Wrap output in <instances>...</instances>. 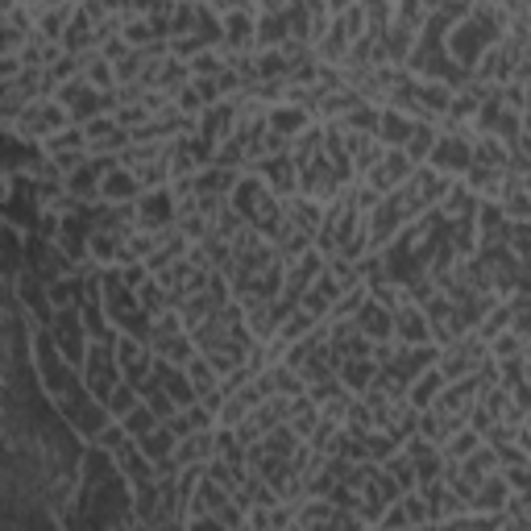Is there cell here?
I'll list each match as a JSON object with an SVG mask.
<instances>
[{
	"label": "cell",
	"mask_w": 531,
	"mask_h": 531,
	"mask_svg": "<svg viewBox=\"0 0 531 531\" xmlns=\"http://www.w3.org/2000/svg\"><path fill=\"white\" fill-rule=\"evenodd\" d=\"M502 34H507V5H494V0H469V13L457 25H449V34H444V50H449V59L457 67H465L473 75L478 59L494 42H502Z\"/></svg>",
	"instance_id": "6da1fadb"
},
{
	"label": "cell",
	"mask_w": 531,
	"mask_h": 531,
	"mask_svg": "<svg viewBox=\"0 0 531 531\" xmlns=\"http://www.w3.org/2000/svg\"><path fill=\"white\" fill-rule=\"evenodd\" d=\"M79 378H83V390H88L96 403H104L108 395H113V390L121 386V370H117L113 345L88 341V357H83V366H79Z\"/></svg>",
	"instance_id": "7a4b0ae2"
},
{
	"label": "cell",
	"mask_w": 531,
	"mask_h": 531,
	"mask_svg": "<svg viewBox=\"0 0 531 531\" xmlns=\"http://www.w3.org/2000/svg\"><path fill=\"white\" fill-rule=\"evenodd\" d=\"M490 361V353H486V345L473 337H461V341H453V345H444L440 349V357H436V370H440V378L444 382H461V378H473L482 366Z\"/></svg>",
	"instance_id": "3957f363"
},
{
	"label": "cell",
	"mask_w": 531,
	"mask_h": 531,
	"mask_svg": "<svg viewBox=\"0 0 531 531\" xmlns=\"http://www.w3.org/2000/svg\"><path fill=\"white\" fill-rule=\"evenodd\" d=\"M54 349L67 361L71 370L83 366V357H88V332H83V320H79V307H63V312H54V320L46 324Z\"/></svg>",
	"instance_id": "277c9868"
},
{
	"label": "cell",
	"mask_w": 531,
	"mask_h": 531,
	"mask_svg": "<svg viewBox=\"0 0 531 531\" xmlns=\"http://www.w3.org/2000/svg\"><path fill=\"white\" fill-rule=\"evenodd\" d=\"M71 121H67V108L54 100V96H42V100H34V104H25V113L17 117V133L25 137V142H46V137H54L59 129H67Z\"/></svg>",
	"instance_id": "5b68a950"
},
{
	"label": "cell",
	"mask_w": 531,
	"mask_h": 531,
	"mask_svg": "<svg viewBox=\"0 0 531 531\" xmlns=\"http://www.w3.org/2000/svg\"><path fill=\"white\" fill-rule=\"evenodd\" d=\"M424 166H428V171H436V175H444V179L465 175L469 171V133L440 125V137H436V146H432Z\"/></svg>",
	"instance_id": "8992f818"
},
{
	"label": "cell",
	"mask_w": 531,
	"mask_h": 531,
	"mask_svg": "<svg viewBox=\"0 0 531 531\" xmlns=\"http://www.w3.org/2000/svg\"><path fill=\"white\" fill-rule=\"evenodd\" d=\"M133 212H137V229H146V233L175 229V191L171 187H150L133 200Z\"/></svg>",
	"instance_id": "52a82bcc"
},
{
	"label": "cell",
	"mask_w": 531,
	"mask_h": 531,
	"mask_svg": "<svg viewBox=\"0 0 531 531\" xmlns=\"http://www.w3.org/2000/svg\"><path fill=\"white\" fill-rule=\"evenodd\" d=\"M113 353H117V370H121V382H129V386L137 390V386H142V382L150 378V370H154V353H150V345L133 341V337H121Z\"/></svg>",
	"instance_id": "ba28073f"
},
{
	"label": "cell",
	"mask_w": 531,
	"mask_h": 531,
	"mask_svg": "<svg viewBox=\"0 0 531 531\" xmlns=\"http://www.w3.org/2000/svg\"><path fill=\"white\" fill-rule=\"evenodd\" d=\"M399 453L411 461L415 482H440V478H444V453L436 449L432 440L411 436V440H403V444H399Z\"/></svg>",
	"instance_id": "9c48e42d"
},
{
	"label": "cell",
	"mask_w": 531,
	"mask_h": 531,
	"mask_svg": "<svg viewBox=\"0 0 531 531\" xmlns=\"http://www.w3.org/2000/svg\"><path fill=\"white\" fill-rule=\"evenodd\" d=\"M411 171H415V166L407 162V154H403V150H382L378 166L366 175V187H370V191H378V195H390L395 187H403V183L411 179Z\"/></svg>",
	"instance_id": "30bf717a"
},
{
	"label": "cell",
	"mask_w": 531,
	"mask_h": 531,
	"mask_svg": "<svg viewBox=\"0 0 531 531\" xmlns=\"http://www.w3.org/2000/svg\"><path fill=\"white\" fill-rule=\"evenodd\" d=\"M395 345L403 349H415V345H432V328H428V316L419 312V303H399L395 307Z\"/></svg>",
	"instance_id": "8fae6325"
},
{
	"label": "cell",
	"mask_w": 531,
	"mask_h": 531,
	"mask_svg": "<svg viewBox=\"0 0 531 531\" xmlns=\"http://www.w3.org/2000/svg\"><path fill=\"white\" fill-rule=\"evenodd\" d=\"M237 117H241V104H237V100H216L212 108H204V113L195 117V133L220 146V142H225V137L233 133Z\"/></svg>",
	"instance_id": "7c38bea8"
},
{
	"label": "cell",
	"mask_w": 531,
	"mask_h": 531,
	"mask_svg": "<svg viewBox=\"0 0 531 531\" xmlns=\"http://www.w3.org/2000/svg\"><path fill=\"white\" fill-rule=\"evenodd\" d=\"M390 316H395V312H386L382 303L366 299V303H361V312L353 316V328H357L370 345H386V341H395V320H390Z\"/></svg>",
	"instance_id": "4fadbf2b"
},
{
	"label": "cell",
	"mask_w": 531,
	"mask_h": 531,
	"mask_svg": "<svg viewBox=\"0 0 531 531\" xmlns=\"http://www.w3.org/2000/svg\"><path fill=\"white\" fill-rule=\"evenodd\" d=\"M266 129L278 133V137H287V142H295V137L312 125V113H307L303 104H270L266 113H262Z\"/></svg>",
	"instance_id": "5bb4252c"
},
{
	"label": "cell",
	"mask_w": 531,
	"mask_h": 531,
	"mask_svg": "<svg viewBox=\"0 0 531 531\" xmlns=\"http://www.w3.org/2000/svg\"><path fill=\"white\" fill-rule=\"evenodd\" d=\"M241 171H225V166H204V171L191 175V191L200 200H229V191L237 187Z\"/></svg>",
	"instance_id": "9a60e30c"
},
{
	"label": "cell",
	"mask_w": 531,
	"mask_h": 531,
	"mask_svg": "<svg viewBox=\"0 0 531 531\" xmlns=\"http://www.w3.org/2000/svg\"><path fill=\"white\" fill-rule=\"evenodd\" d=\"M507 498H511V490H507V482L498 478V473H490V478L469 494V502H465V511L469 515H502V507H507Z\"/></svg>",
	"instance_id": "2e32d148"
},
{
	"label": "cell",
	"mask_w": 531,
	"mask_h": 531,
	"mask_svg": "<svg viewBox=\"0 0 531 531\" xmlns=\"http://www.w3.org/2000/svg\"><path fill=\"white\" fill-rule=\"evenodd\" d=\"M142 195V183L129 166H113L104 179H100V204H133Z\"/></svg>",
	"instance_id": "e0dca14e"
},
{
	"label": "cell",
	"mask_w": 531,
	"mask_h": 531,
	"mask_svg": "<svg viewBox=\"0 0 531 531\" xmlns=\"http://www.w3.org/2000/svg\"><path fill=\"white\" fill-rule=\"evenodd\" d=\"M411 117H403V113H395L390 104H382L378 108V133H374V142L382 146V150H403L407 146V137H411Z\"/></svg>",
	"instance_id": "ac0fdd59"
},
{
	"label": "cell",
	"mask_w": 531,
	"mask_h": 531,
	"mask_svg": "<svg viewBox=\"0 0 531 531\" xmlns=\"http://www.w3.org/2000/svg\"><path fill=\"white\" fill-rule=\"evenodd\" d=\"M341 295H345V287H341V283H332V278H328V274H320V278H316V283H312V287H307V291H303L299 307H303V312H307V316H316V320H328V312H332V303H337Z\"/></svg>",
	"instance_id": "d6986e66"
},
{
	"label": "cell",
	"mask_w": 531,
	"mask_h": 531,
	"mask_svg": "<svg viewBox=\"0 0 531 531\" xmlns=\"http://www.w3.org/2000/svg\"><path fill=\"white\" fill-rule=\"evenodd\" d=\"M378 378V361L374 357H345L337 366V382L349 390V395H366Z\"/></svg>",
	"instance_id": "ffe728a7"
},
{
	"label": "cell",
	"mask_w": 531,
	"mask_h": 531,
	"mask_svg": "<svg viewBox=\"0 0 531 531\" xmlns=\"http://www.w3.org/2000/svg\"><path fill=\"white\" fill-rule=\"evenodd\" d=\"M59 46H63V54H75V59H83V54L96 50V25L88 21V13H83V9H75V17L67 21Z\"/></svg>",
	"instance_id": "44dd1931"
},
{
	"label": "cell",
	"mask_w": 531,
	"mask_h": 531,
	"mask_svg": "<svg viewBox=\"0 0 531 531\" xmlns=\"http://www.w3.org/2000/svg\"><path fill=\"white\" fill-rule=\"evenodd\" d=\"M113 465H117V473L129 482V486H137V482H154V465L142 457V449L129 440V444H121V449L113 453Z\"/></svg>",
	"instance_id": "7402d4cb"
},
{
	"label": "cell",
	"mask_w": 531,
	"mask_h": 531,
	"mask_svg": "<svg viewBox=\"0 0 531 531\" xmlns=\"http://www.w3.org/2000/svg\"><path fill=\"white\" fill-rule=\"evenodd\" d=\"M212 457H216V428H212V432H195V436L179 440V449H175V461H179L183 469H191V465H208Z\"/></svg>",
	"instance_id": "603a6c76"
},
{
	"label": "cell",
	"mask_w": 531,
	"mask_h": 531,
	"mask_svg": "<svg viewBox=\"0 0 531 531\" xmlns=\"http://www.w3.org/2000/svg\"><path fill=\"white\" fill-rule=\"evenodd\" d=\"M440 390H444V378H440V370L432 366L428 374H419L411 386H407V395H403V403L411 407V411H428L436 399H440Z\"/></svg>",
	"instance_id": "cb8c5ba5"
},
{
	"label": "cell",
	"mask_w": 531,
	"mask_h": 531,
	"mask_svg": "<svg viewBox=\"0 0 531 531\" xmlns=\"http://www.w3.org/2000/svg\"><path fill=\"white\" fill-rule=\"evenodd\" d=\"M436 137H440V125H436V121H415V125H411V137H407V146H403L407 162H411V166H424L428 154H432V146H436Z\"/></svg>",
	"instance_id": "d4e9b609"
},
{
	"label": "cell",
	"mask_w": 531,
	"mask_h": 531,
	"mask_svg": "<svg viewBox=\"0 0 531 531\" xmlns=\"http://www.w3.org/2000/svg\"><path fill=\"white\" fill-rule=\"evenodd\" d=\"M21 299H25V307H30V312L38 316V324L46 328L50 320H54V307H50V295H46V283L38 274H21Z\"/></svg>",
	"instance_id": "484cf974"
},
{
	"label": "cell",
	"mask_w": 531,
	"mask_h": 531,
	"mask_svg": "<svg viewBox=\"0 0 531 531\" xmlns=\"http://www.w3.org/2000/svg\"><path fill=\"white\" fill-rule=\"evenodd\" d=\"M137 449H142V457L154 465V461H162V457H175V449H179V440H175V432L166 428V424H158L154 432H146L142 440H133Z\"/></svg>",
	"instance_id": "4316f807"
},
{
	"label": "cell",
	"mask_w": 531,
	"mask_h": 531,
	"mask_svg": "<svg viewBox=\"0 0 531 531\" xmlns=\"http://www.w3.org/2000/svg\"><path fill=\"white\" fill-rule=\"evenodd\" d=\"M150 353L158 361H171V366H187V361L195 357V341L187 337V332H175V337H162L150 345Z\"/></svg>",
	"instance_id": "83f0119b"
},
{
	"label": "cell",
	"mask_w": 531,
	"mask_h": 531,
	"mask_svg": "<svg viewBox=\"0 0 531 531\" xmlns=\"http://www.w3.org/2000/svg\"><path fill=\"white\" fill-rule=\"evenodd\" d=\"M299 444H303V440H299V436H295V432H291L287 424H278V428H270V432H266V436L258 440V449H262L266 457H278V461H287V457H291V453L299 449Z\"/></svg>",
	"instance_id": "f1b7e54d"
},
{
	"label": "cell",
	"mask_w": 531,
	"mask_h": 531,
	"mask_svg": "<svg viewBox=\"0 0 531 531\" xmlns=\"http://www.w3.org/2000/svg\"><path fill=\"white\" fill-rule=\"evenodd\" d=\"M183 374H187V382H191V390H195V399H204V395H212V390L220 386V378H216V370L208 366V357H200L195 353L187 366H183Z\"/></svg>",
	"instance_id": "f546056e"
},
{
	"label": "cell",
	"mask_w": 531,
	"mask_h": 531,
	"mask_svg": "<svg viewBox=\"0 0 531 531\" xmlns=\"http://www.w3.org/2000/svg\"><path fill=\"white\" fill-rule=\"evenodd\" d=\"M133 295H137V307H142V312H146L150 320H154V316H162V312H171V307H175V303H171V295L162 291L158 278H146V283L137 287Z\"/></svg>",
	"instance_id": "4dcf8cb0"
},
{
	"label": "cell",
	"mask_w": 531,
	"mask_h": 531,
	"mask_svg": "<svg viewBox=\"0 0 531 531\" xmlns=\"http://www.w3.org/2000/svg\"><path fill=\"white\" fill-rule=\"evenodd\" d=\"M54 154H88V137H83V129L67 125L54 137H46V158H54Z\"/></svg>",
	"instance_id": "1f68e13d"
},
{
	"label": "cell",
	"mask_w": 531,
	"mask_h": 531,
	"mask_svg": "<svg viewBox=\"0 0 531 531\" xmlns=\"http://www.w3.org/2000/svg\"><path fill=\"white\" fill-rule=\"evenodd\" d=\"M478 449H482V436H478V432H469V428H457L449 440L440 444L444 461H465L469 453H478Z\"/></svg>",
	"instance_id": "d6a6232c"
},
{
	"label": "cell",
	"mask_w": 531,
	"mask_h": 531,
	"mask_svg": "<svg viewBox=\"0 0 531 531\" xmlns=\"http://www.w3.org/2000/svg\"><path fill=\"white\" fill-rule=\"evenodd\" d=\"M158 482H137L133 486V519H142L146 527L154 523V515H158Z\"/></svg>",
	"instance_id": "836d02e7"
},
{
	"label": "cell",
	"mask_w": 531,
	"mask_h": 531,
	"mask_svg": "<svg viewBox=\"0 0 531 531\" xmlns=\"http://www.w3.org/2000/svg\"><path fill=\"white\" fill-rule=\"evenodd\" d=\"M229 67V59H225V50H200L195 59H187V71H191V79H216L220 71Z\"/></svg>",
	"instance_id": "e575fe53"
},
{
	"label": "cell",
	"mask_w": 531,
	"mask_h": 531,
	"mask_svg": "<svg viewBox=\"0 0 531 531\" xmlns=\"http://www.w3.org/2000/svg\"><path fill=\"white\" fill-rule=\"evenodd\" d=\"M137 403H142V399H137V390H133L129 382H121V386L113 390V395L104 399V411H108V419H117V424H121V419H125Z\"/></svg>",
	"instance_id": "d590c367"
},
{
	"label": "cell",
	"mask_w": 531,
	"mask_h": 531,
	"mask_svg": "<svg viewBox=\"0 0 531 531\" xmlns=\"http://www.w3.org/2000/svg\"><path fill=\"white\" fill-rule=\"evenodd\" d=\"M486 353H490V361H511V357H523L527 353V341L515 337V332H498V337L486 345Z\"/></svg>",
	"instance_id": "8d00e7d4"
},
{
	"label": "cell",
	"mask_w": 531,
	"mask_h": 531,
	"mask_svg": "<svg viewBox=\"0 0 531 531\" xmlns=\"http://www.w3.org/2000/svg\"><path fill=\"white\" fill-rule=\"evenodd\" d=\"M121 428L129 432V440H142L146 432H154V428H158V419H154V411H150L146 403H137V407L121 419Z\"/></svg>",
	"instance_id": "74e56055"
},
{
	"label": "cell",
	"mask_w": 531,
	"mask_h": 531,
	"mask_svg": "<svg viewBox=\"0 0 531 531\" xmlns=\"http://www.w3.org/2000/svg\"><path fill=\"white\" fill-rule=\"evenodd\" d=\"M382 469L390 473V478H395V486H399L403 494H411V490L419 486V482H415V469H411V461H407L403 453H395V457H386V461H382Z\"/></svg>",
	"instance_id": "f35d334b"
},
{
	"label": "cell",
	"mask_w": 531,
	"mask_h": 531,
	"mask_svg": "<svg viewBox=\"0 0 531 531\" xmlns=\"http://www.w3.org/2000/svg\"><path fill=\"white\" fill-rule=\"evenodd\" d=\"M92 444H96L100 453H108V457H113V453L121 449V444H129V432H125V428L117 424V419H113V424H108V428H104V432H100Z\"/></svg>",
	"instance_id": "ab89813d"
},
{
	"label": "cell",
	"mask_w": 531,
	"mask_h": 531,
	"mask_svg": "<svg viewBox=\"0 0 531 531\" xmlns=\"http://www.w3.org/2000/svg\"><path fill=\"white\" fill-rule=\"evenodd\" d=\"M399 507H403V515H407V523H411V531H415V527H424V523H432V519H428V507H424V498H419L415 490L399 498Z\"/></svg>",
	"instance_id": "60d3db41"
},
{
	"label": "cell",
	"mask_w": 531,
	"mask_h": 531,
	"mask_svg": "<svg viewBox=\"0 0 531 531\" xmlns=\"http://www.w3.org/2000/svg\"><path fill=\"white\" fill-rule=\"evenodd\" d=\"M461 531H502V515H465Z\"/></svg>",
	"instance_id": "b9f144b4"
},
{
	"label": "cell",
	"mask_w": 531,
	"mask_h": 531,
	"mask_svg": "<svg viewBox=\"0 0 531 531\" xmlns=\"http://www.w3.org/2000/svg\"><path fill=\"white\" fill-rule=\"evenodd\" d=\"M187 531H229L216 515H191L187 519Z\"/></svg>",
	"instance_id": "7bdbcfd3"
},
{
	"label": "cell",
	"mask_w": 531,
	"mask_h": 531,
	"mask_svg": "<svg viewBox=\"0 0 531 531\" xmlns=\"http://www.w3.org/2000/svg\"><path fill=\"white\" fill-rule=\"evenodd\" d=\"M415 531H436V523H424V527H415Z\"/></svg>",
	"instance_id": "ee69618b"
},
{
	"label": "cell",
	"mask_w": 531,
	"mask_h": 531,
	"mask_svg": "<svg viewBox=\"0 0 531 531\" xmlns=\"http://www.w3.org/2000/svg\"><path fill=\"white\" fill-rule=\"evenodd\" d=\"M502 531H511V527H502Z\"/></svg>",
	"instance_id": "f6af8a7d"
}]
</instances>
